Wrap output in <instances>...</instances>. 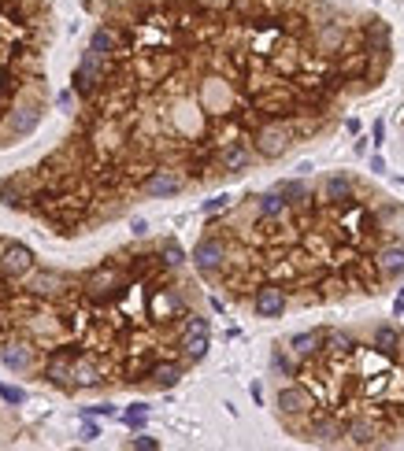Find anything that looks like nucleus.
I'll return each instance as SVG.
<instances>
[{
  "instance_id": "nucleus-1",
  "label": "nucleus",
  "mask_w": 404,
  "mask_h": 451,
  "mask_svg": "<svg viewBox=\"0 0 404 451\" xmlns=\"http://www.w3.org/2000/svg\"><path fill=\"white\" fill-rule=\"evenodd\" d=\"M34 270V252L19 241H0V277L15 282V277H26Z\"/></svg>"
},
{
  "instance_id": "nucleus-2",
  "label": "nucleus",
  "mask_w": 404,
  "mask_h": 451,
  "mask_svg": "<svg viewBox=\"0 0 404 451\" xmlns=\"http://www.w3.org/2000/svg\"><path fill=\"white\" fill-rule=\"evenodd\" d=\"M208 322L204 318H186V326H182V351H186V359H193L200 362L208 356Z\"/></svg>"
},
{
  "instance_id": "nucleus-3",
  "label": "nucleus",
  "mask_w": 404,
  "mask_h": 451,
  "mask_svg": "<svg viewBox=\"0 0 404 451\" xmlns=\"http://www.w3.org/2000/svg\"><path fill=\"white\" fill-rule=\"evenodd\" d=\"M97 82H104V56L100 52H86L78 63V71H74V89H78L82 96H89L93 89H97Z\"/></svg>"
},
{
  "instance_id": "nucleus-4",
  "label": "nucleus",
  "mask_w": 404,
  "mask_h": 451,
  "mask_svg": "<svg viewBox=\"0 0 404 451\" xmlns=\"http://www.w3.org/2000/svg\"><path fill=\"white\" fill-rule=\"evenodd\" d=\"M286 148H290V130L279 122H271V126H263V130L256 134V152L263 159H279Z\"/></svg>"
},
{
  "instance_id": "nucleus-5",
  "label": "nucleus",
  "mask_w": 404,
  "mask_h": 451,
  "mask_svg": "<svg viewBox=\"0 0 404 451\" xmlns=\"http://www.w3.org/2000/svg\"><path fill=\"white\" fill-rule=\"evenodd\" d=\"M252 307H256L260 318H279L286 311V293L279 285H263L256 296H252Z\"/></svg>"
},
{
  "instance_id": "nucleus-6",
  "label": "nucleus",
  "mask_w": 404,
  "mask_h": 451,
  "mask_svg": "<svg viewBox=\"0 0 404 451\" xmlns=\"http://www.w3.org/2000/svg\"><path fill=\"white\" fill-rule=\"evenodd\" d=\"M222 259H227V248H222V241L204 237V241H200L197 248H193V263H197V270H204V274L219 270Z\"/></svg>"
},
{
  "instance_id": "nucleus-7",
  "label": "nucleus",
  "mask_w": 404,
  "mask_h": 451,
  "mask_svg": "<svg viewBox=\"0 0 404 451\" xmlns=\"http://www.w3.org/2000/svg\"><path fill=\"white\" fill-rule=\"evenodd\" d=\"M0 362H4L8 370H30L34 367V344H26V340H8V344L0 348Z\"/></svg>"
},
{
  "instance_id": "nucleus-8",
  "label": "nucleus",
  "mask_w": 404,
  "mask_h": 451,
  "mask_svg": "<svg viewBox=\"0 0 404 451\" xmlns=\"http://www.w3.org/2000/svg\"><path fill=\"white\" fill-rule=\"evenodd\" d=\"M182 185H186V181L182 178H178L175 174V170H156V174L152 178H145V196H175V192H182Z\"/></svg>"
},
{
  "instance_id": "nucleus-9",
  "label": "nucleus",
  "mask_w": 404,
  "mask_h": 451,
  "mask_svg": "<svg viewBox=\"0 0 404 451\" xmlns=\"http://www.w3.org/2000/svg\"><path fill=\"white\" fill-rule=\"evenodd\" d=\"M37 122H41V107H34V104L15 107V111L8 115V134H12V137H26V134L37 130Z\"/></svg>"
},
{
  "instance_id": "nucleus-10",
  "label": "nucleus",
  "mask_w": 404,
  "mask_h": 451,
  "mask_svg": "<svg viewBox=\"0 0 404 451\" xmlns=\"http://www.w3.org/2000/svg\"><path fill=\"white\" fill-rule=\"evenodd\" d=\"M279 411L282 414L312 411V396H308V389H301V385H286V389H279Z\"/></svg>"
},
{
  "instance_id": "nucleus-11",
  "label": "nucleus",
  "mask_w": 404,
  "mask_h": 451,
  "mask_svg": "<svg viewBox=\"0 0 404 451\" xmlns=\"http://www.w3.org/2000/svg\"><path fill=\"white\" fill-rule=\"evenodd\" d=\"M112 293H119V270H115V266H100L97 274H89V296L93 300H104Z\"/></svg>"
},
{
  "instance_id": "nucleus-12",
  "label": "nucleus",
  "mask_w": 404,
  "mask_h": 451,
  "mask_svg": "<svg viewBox=\"0 0 404 451\" xmlns=\"http://www.w3.org/2000/svg\"><path fill=\"white\" fill-rule=\"evenodd\" d=\"M308 436L315 440V444H334V440H342L345 436V425L337 422V418H315L312 425H308Z\"/></svg>"
},
{
  "instance_id": "nucleus-13",
  "label": "nucleus",
  "mask_w": 404,
  "mask_h": 451,
  "mask_svg": "<svg viewBox=\"0 0 404 451\" xmlns=\"http://www.w3.org/2000/svg\"><path fill=\"white\" fill-rule=\"evenodd\" d=\"M45 378L56 385V389H74V381H71V356L56 351V356L45 362Z\"/></svg>"
},
{
  "instance_id": "nucleus-14",
  "label": "nucleus",
  "mask_w": 404,
  "mask_h": 451,
  "mask_svg": "<svg viewBox=\"0 0 404 451\" xmlns=\"http://www.w3.org/2000/svg\"><path fill=\"white\" fill-rule=\"evenodd\" d=\"M63 288H67V277L56 274V270H41V274L30 277V293L34 296H56Z\"/></svg>"
},
{
  "instance_id": "nucleus-15",
  "label": "nucleus",
  "mask_w": 404,
  "mask_h": 451,
  "mask_svg": "<svg viewBox=\"0 0 404 451\" xmlns=\"http://www.w3.org/2000/svg\"><path fill=\"white\" fill-rule=\"evenodd\" d=\"M71 381L74 389H89V385L100 381V367L93 359H71Z\"/></svg>"
},
{
  "instance_id": "nucleus-16",
  "label": "nucleus",
  "mask_w": 404,
  "mask_h": 451,
  "mask_svg": "<svg viewBox=\"0 0 404 451\" xmlns=\"http://www.w3.org/2000/svg\"><path fill=\"white\" fill-rule=\"evenodd\" d=\"M219 163H222V170H230V174H241V170L252 163V152L245 145H230V148H222Z\"/></svg>"
},
{
  "instance_id": "nucleus-17",
  "label": "nucleus",
  "mask_w": 404,
  "mask_h": 451,
  "mask_svg": "<svg viewBox=\"0 0 404 451\" xmlns=\"http://www.w3.org/2000/svg\"><path fill=\"white\" fill-rule=\"evenodd\" d=\"M148 378H152L156 389H175V385L182 381V367H178V362H156V367L148 370Z\"/></svg>"
},
{
  "instance_id": "nucleus-18",
  "label": "nucleus",
  "mask_w": 404,
  "mask_h": 451,
  "mask_svg": "<svg viewBox=\"0 0 404 451\" xmlns=\"http://www.w3.org/2000/svg\"><path fill=\"white\" fill-rule=\"evenodd\" d=\"M323 196L331 200V203H345V200H353V181H349L345 174H331L323 181Z\"/></svg>"
},
{
  "instance_id": "nucleus-19",
  "label": "nucleus",
  "mask_w": 404,
  "mask_h": 451,
  "mask_svg": "<svg viewBox=\"0 0 404 451\" xmlns=\"http://www.w3.org/2000/svg\"><path fill=\"white\" fill-rule=\"evenodd\" d=\"M89 48H93V52H100V56L108 59L112 52L119 48V37H115V30H108V26H97V30H93V37H89Z\"/></svg>"
},
{
  "instance_id": "nucleus-20",
  "label": "nucleus",
  "mask_w": 404,
  "mask_h": 451,
  "mask_svg": "<svg viewBox=\"0 0 404 451\" xmlns=\"http://www.w3.org/2000/svg\"><path fill=\"white\" fill-rule=\"evenodd\" d=\"M378 270L386 274V277L404 274V248H397V244H393V248L382 252V255H378Z\"/></svg>"
},
{
  "instance_id": "nucleus-21",
  "label": "nucleus",
  "mask_w": 404,
  "mask_h": 451,
  "mask_svg": "<svg viewBox=\"0 0 404 451\" xmlns=\"http://www.w3.org/2000/svg\"><path fill=\"white\" fill-rule=\"evenodd\" d=\"M319 340H323L319 333H297V337L290 340V348H293L301 359H308V356H315V351H319Z\"/></svg>"
},
{
  "instance_id": "nucleus-22",
  "label": "nucleus",
  "mask_w": 404,
  "mask_h": 451,
  "mask_svg": "<svg viewBox=\"0 0 404 451\" xmlns=\"http://www.w3.org/2000/svg\"><path fill=\"white\" fill-rule=\"evenodd\" d=\"M286 203H290V200H286L282 192L274 189V192H267V196H260V214H267V219H279V214H286Z\"/></svg>"
},
{
  "instance_id": "nucleus-23",
  "label": "nucleus",
  "mask_w": 404,
  "mask_h": 451,
  "mask_svg": "<svg viewBox=\"0 0 404 451\" xmlns=\"http://www.w3.org/2000/svg\"><path fill=\"white\" fill-rule=\"evenodd\" d=\"M345 436L353 440V444H360V448H367L371 440H375V425H367V422H353L345 429Z\"/></svg>"
},
{
  "instance_id": "nucleus-24",
  "label": "nucleus",
  "mask_w": 404,
  "mask_h": 451,
  "mask_svg": "<svg viewBox=\"0 0 404 451\" xmlns=\"http://www.w3.org/2000/svg\"><path fill=\"white\" fill-rule=\"evenodd\" d=\"M375 344H378L382 351H393V348L401 344V333H397V329H389V326H382V329L375 333Z\"/></svg>"
},
{
  "instance_id": "nucleus-25",
  "label": "nucleus",
  "mask_w": 404,
  "mask_h": 451,
  "mask_svg": "<svg viewBox=\"0 0 404 451\" xmlns=\"http://www.w3.org/2000/svg\"><path fill=\"white\" fill-rule=\"evenodd\" d=\"M145 414H148V407H145V403H134L130 411L123 414V422L130 425V429H145Z\"/></svg>"
},
{
  "instance_id": "nucleus-26",
  "label": "nucleus",
  "mask_w": 404,
  "mask_h": 451,
  "mask_svg": "<svg viewBox=\"0 0 404 451\" xmlns=\"http://www.w3.org/2000/svg\"><path fill=\"white\" fill-rule=\"evenodd\" d=\"M159 255H164V263H167V266H182V263H186V255H182V248H178L175 241H167L164 248H159Z\"/></svg>"
},
{
  "instance_id": "nucleus-27",
  "label": "nucleus",
  "mask_w": 404,
  "mask_h": 451,
  "mask_svg": "<svg viewBox=\"0 0 404 451\" xmlns=\"http://www.w3.org/2000/svg\"><path fill=\"white\" fill-rule=\"evenodd\" d=\"M0 400L12 403V407H19V403H26V392L15 389V385H4V381H0Z\"/></svg>"
},
{
  "instance_id": "nucleus-28",
  "label": "nucleus",
  "mask_w": 404,
  "mask_h": 451,
  "mask_svg": "<svg viewBox=\"0 0 404 451\" xmlns=\"http://www.w3.org/2000/svg\"><path fill=\"white\" fill-rule=\"evenodd\" d=\"M326 344H331V351H353V337H345V333H326Z\"/></svg>"
},
{
  "instance_id": "nucleus-29",
  "label": "nucleus",
  "mask_w": 404,
  "mask_h": 451,
  "mask_svg": "<svg viewBox=\"0 0 404 451\" xmlns=\"http://www.w3.org/2000/svg\"><path fill=\"white\" fill-rule=\"evenodd\" d=\"M279 192H282V196H293V200H308V189L301 185V181H282Z\"/></svg>"
},
{
  "instance_id": "nucleus-30",
  "label": "nucleus",
  "mask_w": 404,
  "mask_h": 451,
  "mask_svg": "<svg viewBox=\"0 0 404 451\" xmlns=\"http://www.w3.org/2000/svg\"><path fill=\"white\" fill-rule=\"evenodd\" d=\"M130 448H134V451H156V448H159V440H156V436H145V433H137V436L130 440Z\"/></svg>"
},
{
  "instance_id": "nucleus-31",
  "label": "nucleus",
  "mask_w": 404,
  "mask_h": 451,
  "mask_svg": "<svg viewBox=\"0 0 404 451\" xmlns=\"http://www.w3.org/2000/svg\"><path fill=\"white\" fill-rule=\"evenodd\" d=\"M93 414L112 418V414H115V407H112V403H97V407H86V411H82V418H93Z\"/></svg>"
},
{
  "instance_id": "nucleus-32",
  "label": "nucleus",
  "mask_w": 404,
  "mask_h": 451,
  "mask_svg": "<svg viewBox=\"0 0 404 451\" xmlns=\"http://www.w3.org/2000/svg\"><path fill=\"white\" fill-rule=\"evenodd\" d=\"M97 436H100V425H97V422H89V418H86V425H82L78 440H86V444H89V440H97Z\"/></svg>"
},
{
  "instance_id": "nucleus-33",
  "label": "nucleus",
  "mask_w": 404,
  "mask_h": 451,
  "mask_svg": "<svg viewBox=\"0 0 404 451\" xmlns=\"http://www.w3.org/2000/svg\"><path fill=\"white\" fill-rule=\"evenodd\" d=\"M200 8H204V12H227V8L234 4V0H197Z\"/></svg>"
},
{
  "instance_id": "nucleus-34",
  "label": "nucleus",
  "mask_w": 404,
  "mask_h": 451,
  "mask_svg": "<svg viewBox=\"0 0 404 451\" xmlns=\"http://www.w3.org/2000/svg\"><path fill=\"white\" fill-rule=\"evenodd\" d=\"M222 208H230V196H216V200H208V203H204V214H216V211H222Z\"/></svg>"
},
{
  "instance_id": "nucleus-35",
  "label": "nucleus",
  "mask_w": 404,
  "mask_h": 451,
  "mask_svg": "<svg viewBox=\"0 0 404 451\" xmlns=\"http://www.w3.org/2000/svg\"><path fill=\"white\" fill-rule=\"evenodd\" d=\"M274 367H279L282 374H293V362H290V359H286V356H282V351H274Z\"/></svg>"
},
{
  "instance_id": "nucleus-36",
  "label": "nucleus",
  "mask_w": 404,
  "mask_h": 451,
  "mask_svg": "<svg viewBox=\"0 0 404 451\" xmlns=\"http://www.w3.org/2000/svg\"><path fill=\"white\" fill-rule=\"evenodd\" d=\"M145 233H148V222L137 219V222H134V237H145Z\"/></svg>"
},
{
  "instance_id": "nucleus-37",
  "label": "nucleus",
  "mask_w": 404,
  "mask_h": 451,
  "mask_svg": "<svg viewBox=\"0 0 404 451\" xmlns=\"http://www.w3.org/2000/svg\"><path fill=\"white\" fill-rule=\"evenodd\" d=\"M71 104H74V93H60V107H63V111H67Z\"/></svg>"
}]
</instances>
